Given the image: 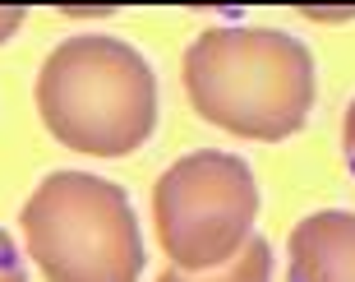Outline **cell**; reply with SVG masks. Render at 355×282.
I'll return each instance as SVG.
<instances>
[{
    "label": "cell",
    "instance_id": "cell-8",
    "mask_svg": "<svg viewBox=\"0 0 355 282\" xmlns=\"http://www.w3.org/2000/svg\"><path fill=\"white\" fill-rule=\"evenodd\" d=\"M24 19H28V10H19V5H0V42H10Z\"/></svg>",
    "mask_w": 355,
    "mask_h": 282
},
{
    "label": "cell",
    "instance_id": "cell-6",
    "mask_svg": "<svg viewBox=\"0 0 355 282\" xmlns=\"http://www.w3.org/2000/svg\"><path fill=\"white\" fill-rule=\"evenodd\" d=\"M157 282H272V245L263 236H250L245 250L236 259H226L222 269L212 273H180V269H166Z\"/></svg>",
    "mask_w": 355,
    "mask_h": 282
},
{
    "label": "cell",
    "instance_id": "cell-3",
    "mask_svg": "<svg viewBox=\"0 0 355 282\" xmlns=\"http://www.w3.org/2000/svg\"><path fill=\"white\" fill-rule=\"evenodd\" d=\"M24 241L46 282H139L144 231L130 194L92 172H51L24 204Z\"/></svg>",
    "mask_w": 355,
    "mask_h": 282
},
{
    "label": "cell",
    "instance_id": "cell-5",
    "mask_svg": "<svg viewBox=\"0 0 355 282\" xmlns=\"http://www.w3.org/2000/svg\"><path fill=\"white\" fill-rule=\"evenodd\" d=\"M286 282H355V213L323 208L295 222Z\"/></svg>",
    "mask_w": 355,
    "mask_h": 282
},
{
    "label": "cell",
    "instance_id": "cell-2",
    "mask_svg": "<svg viewBox=\"0 0 355 282\" xmlns=\"http://www.w3.org/2000/svg\"><path fill=\"white\" fill-rule=\"evenodd\" d=\"M37 111L74 153L125 158L157 130V74L130 42L79 33L42 60Z\"/></svg>",
    "mask_w": 355,
    "mask_h": 282
},
{
    "label": "cell",
    "instance_id": "cell-1",
    "mask_svg": "<svg viewBox=\"0 0 355 282\" xmlns=\"http://www.w3.org/2000/svg\"><path fill=\"white\" fill-rule=\"evenodd\" d=\"M184 93L226 135L282 144L309 121L314 56L282 28H208L184 51Z\"/></svg>",
    "mask_w": 355,
    "mask_h": 282
},
{
    "label": "cell",
    "instance_id": "cell-9",
    "mask_svg": "<svg viewBox=\"0 0 355 282\" xmlns=\"http://www.w3.org/2000/svg\"><path fill=\"white\" fill-rule=\"evenodd\" d=\"M342 153H346V167L355 172V97L346 107V121H342Z\"/></svg>",
    "mask_w": 355,
    "mask_h": 282
},
{
    "label": "cell",
    "instance_id": "cell-7",
    "mask_svg": "<svg viewBox=\"0 0 355 282\" xmlns=\"http://www.w3.org/2000/svg\"><path fill=\"white\" fill-rule=\"evenodd\" d=\"M0 282H28V269L19 259V245L10 241V231H0Z\"/></svg>",
    "mask_w": 355,
    "mask_h": 282
},
{
    "label": "cell",
    "instance_id": "cell-4",
    "mask_svg": "<svg viewBox=\"0 0 355 282\" xmlns=\"http://www.w3.org/2000/svg\"><path fill=\"white\" fill-rule=\"evenodd\" d=\"M153 222L171 269H222L245 250L259 222V181L250 162L222 148L184 153L153 185Z\"/></svg>",
    "mask_w": 355,
    "mask_h": 282
}]
</instances>
